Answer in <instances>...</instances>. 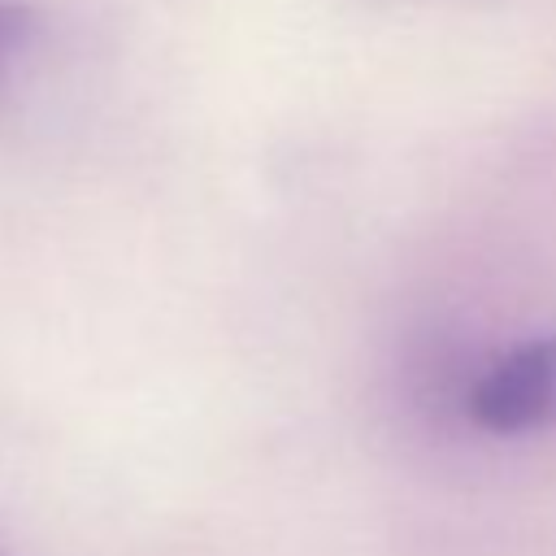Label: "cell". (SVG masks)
<instances>
[{
  "label": "cell",
  "mask_w": 556,
  "mask_h": 556,
  "mask_svg": "<svg viewBox=\"0 0 556 556\" xmlns=\"http://www.w3.org/2000/svg\"><path fill=\"white\" fill-rule=\"evenodd\" d=\"M465 413L486 434H539L556 426V334L500 352L465 391Z\"/></svg>",
  "instance_id": "obj_1"
},
{
  "label": "cell",
  "mask_w": 556,
  "mask_h": 556,
  "mask_svg": "<svg viewBox=\"0 0 556 556\" xmlns=\"http://www.w3.org/2000/svg\"><path fill=\"white\" fill-rule=\"evenodd\" d=\"M35 35V13L26 0H0V96Z\"/></svg>",
  "instance_id": "obj_2"
}]
</instances>
